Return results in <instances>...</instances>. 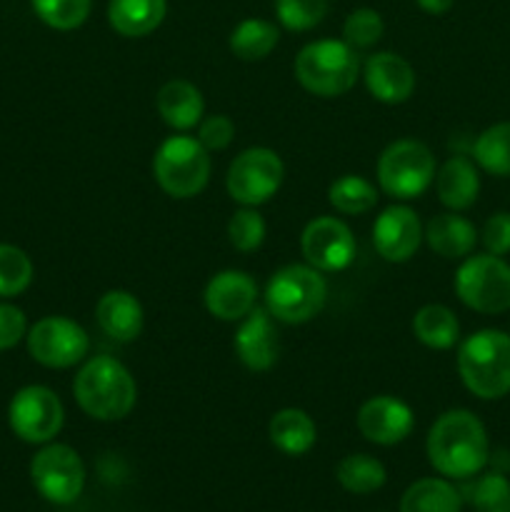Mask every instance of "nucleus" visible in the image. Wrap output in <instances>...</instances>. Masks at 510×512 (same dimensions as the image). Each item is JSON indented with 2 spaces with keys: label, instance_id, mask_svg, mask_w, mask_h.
Instances as JSON below:
<instances>
[{
  "label": "nucleus",
  "instance_id": "obj_6",
  "mask_svg": "<svg viewBox=\"0 0 510 512\" xmlns=\"http://www.w3.org/2000/svg\"><path fill=\"white\" fill-rule=\"evenodd\" d=\"M210 153L190 135H170L153 158V178L165 195L175 200L195 198L210 180Z\"/></svg>",
  "mask_w": 510,
  "mask_h": 512
},
{
  "label": "nucleus",
  "instance_id": "obj_40",
  "mask_svg": "<svg viewBox=\"0 0 510 512\" xmlns=\"http://www.w3.org/2000/svg\"><path fill=\"white\" fill-rule=\"evenodd\" d=\"M418 8L428 15H443L455 5V0H415Z\"/></svg>",
  "mask_w": 510,
  "mask_h": 512
},
{
  "label": "nucleus",
  "instance_id": "obj_25",
  "mask_svg": "<svg viewBox=\"0 0 510 512\" xmlns=\"http://www.w3.org/2000/svg\"><path fill=\"white\" fill-rule=\"evenodd\" d=\"M463 493L448 478H420L400 498V512H460Z\"/></svg>",
  "mask_w": 510,
  "mask_h": 512
},
{
  "label": "nucleus",
  "instance_id": "obj_21",
  "mask_svg": "<svg viewBox=\"0 0 510 512\" xmlns=\"http://www.w3.org/2000/svg\"><path fill=\"white\" fill-rule=\"evenodd\" d=\"M423 240L435 255L445 260H463L473 255L478 243V230L468 218L458 215L455 210L433 215L423 230Z\"/></svg>",
  "mask_w": 510,
  "mask_h": 512
},
{
  "label": "nucleus",
  "instance_id": "obj_17",
  "mask_svg": "<svg viewBox=\"0 0 510 512\" xmlns=\"http://www.w3.org/2000/svg\"><path fill=\"white\" fill-rule=\"evenodd\" d=\"M205 308L223 323H240L258 303V283L245 270H220L205 285Z\"/></svg>",
  "mask_w": 510,
  "mask_h": 512
},
{
  "label": "nucleus",
  "instance_id": "obj_3",
  "mask_svg": "<svg viewBox=\"0 0 510 512\" xmlns=\"http://www.w3.org/2000/svg\"><path fill=\"white\" fill-rule=\"evenodd\" d=\"M458 375L475 398H505L510 393V335L495 328L468 335L458 348Z\"/></svg>",
  "mask_w": 510,
  "mask_h": 512
},
{
  "label": "nucleus",
  "instance_id": "obj_24",
  "mask_svg": "<svg viewBox=\"0 0 510 512\" xmlns=\"http://www.w3.org/2000/svg\"><path fill=\"white\" fill-rule=\"evenodd\" d=\"M268 438L275 450L290 455V458H300L313 450L315 440H318V428L305 410L283 408L270 418Z\"/></svg>",
  "mask_w": 510,
  "mask_h": 512
},
{
  "label": "nucleus",
  "instance_id": "obj_29",
  "mask_svg": "<svg viewBox=\"0 0 510 512\" xmlns=\"http://www.w3.org/2000/svg\"><path fill=\"white\" fill-rule=\"evenodd\" d=\"M380 188L363 175H340L328 188V203L340 215H365L378 205Z\"/></svg>",
  "mask_w": 510,
  "mask_h": 512
},
{
  "label": "nucleus",
  "instance_id": "obj_9",
  "mask_svg": "<svg viewBox=\"0 0 510 512\" xmlns=\"http://www.w3.org/2000/svg\"><path fill=\"white\" fill-rule=\"evenodd\" d=\"M30 480L43 500L70 505L83 495L85 463L70 445L45 443L30 460Z\"/></svg>",
  "mask_w": 510,
  "mask_h": 512
},
{
  "label": "nucleus",
  "instance_id": "obj_22",
  "mask_svg": "<svg viewBox=\"0 0 510 512\" xmlns=\"http://www.w3.org/2000/svg\"><path fill=\"white\" fill-rule=\"evenodd\" d=\"M155 108L168 128L185 133L203 120L205 100L203 93L188 80H168L155 95Z\"/></svg>",
  "mask_w": 510,
  "mask_h": 512
},
{
  "label": "nucleus",
  "instance_id": "obj_26",
  "mask_svg": "<svg viewBox=\"0 0 510 512\" xmlns=\"http://www.w3.org/2000/svg\"><path fill=\"white\" fill-rule=\"evenodd\" d=\"M413 335L425 348L450 350L460 340V323L448 305L430 303L413 315Z\"/></svg>",
  "mask_w": 510,
  "mask_h": 512
},
{
  "label": "nucleus",
  "instance_id": "obj_10",
  "mask_svg": "<svg viewBox=\"0 0 510 512\" xmlns=\"http://www.w3.org/2000/svg\"><path fill=\"white\" fill-rule=\"evenodd\" d=\"M285 178V165L280 155L270 148H248L230 163L225 175L228 195L243 208H258L268 203L280 190Z\"/></svg>",
  "mask_w": 510,
  "mask_h": 512
},
{
  "label": "nucleus",
  "instance_id": "obj_20",
  "mask_svg": "<svg viewBox=\"0 0 510 512\" xmlns=\"http://www.w3.org/2000/svg\"><path fill=\"white\" fill-rule=\"evenodd\" d=\"M435 193L440 203L455 213L473 208L480 195V173L475 160L465 155H453L445 160L435 173Z\"/></svg>",
  "mask_w": 510,
  "mask_h": 512
},
{
  "label": "nucleus",
  "instance_id": "obj_16",
  "mask_svg": "<svg viewBox=\"0 0 510 512\" xmlns=\"http://www.w3.org/2000/svg\"><path fill=\"white\" fill-rule=\"evenodd\" d=\"M235 355L250 373H268L278 363L280 340L275 330V318L265 308L255 305L238 325L233 338Z\"/></svg>",
  "mask_w": 510,
  "mask_h": 512
},
{
  "label": "nucleus",
  "instance_id": "obj_19",
  "mask_svg": "<svg viewBox=\"0 0 510 512\" xmlns=\"http://www.w3.org/2000/svg\"><path fill=\"white\" fill-rule=\"evenodd\" d=\"M100 330L115 343H133L143 333V305L128 290H108L95 305Z\"/></svg>",
  "mask_w": 510,
  "mask_h": 512
},
{
  "label": "nucleus",
  "instance_id": "obj_38",
  "mask_svg": "<svg viewBox=\"0 0 510 512\" xmlns=\"http://www.w3.org/2000/svg\"><path fill=\"white\" fill-rule=\"evenodd\" d=\"M483 240L485 253L490 255H508L510 253V213H493L483 225Z\"/></svg>",
  "mask_w": 510,
  "mask_h": 512
},
{
  "label": "nucleus",
  "instance_id": "obj_36",
  "mask_svg": "<svg viewBox=\"0 0 510 512\" xmlns=\"http://www.w3.org/2000/svg\"><path fill=\"white\" fill-rule=\"evenodd\" d=\"M383 33L385 23L373 8H355L343 23V40L355 50L373 48L375 43H380Z\"/></svg>",
  "mask_w": 510,
  "mask_h": 512
},
{
  "label": "nucleus",
  "instance_id": "obj_2",
  "mask_svg": "<svg viewBox=\"0 0 510 512\" xmlns=\"http://www.w3.org/2000/svg\"><path fill=\"white\" fill-rule=\"evenodd\" d=\"M75 403L88 418L115 423L133 413L138 403V385L130 370L110 355L85 360L73 380Z\"/></svg>",
  "mask_w": 510,
  "mask_h": 512
},
{
  "label": "nucleus",
  "instance_id": "obj_39",
  "mask_svg": "<svg viewBox=\"0 0 510 512\" xmlns=\"http://www.w3.org/2000/svg\"><path fill=\"white\" fill-rule=\"evenodd\" d=\"M28 335V318L18 305L0 303V353L15 348Z\"/></svg>",
  "mask_w": 510,
  "mask_h": 512
},
{
  "label": "nucleus",
  "instance_id": "obj_23",
  "mask_svg": "<svg viewBox=\"0 0 510 512\" xmlns=\"http://www.w3.org/2000/svg\"><path fill=\"white\" fill-rule=\"evenodd\" d=\"M168 0H110L108 23L123 38H145L160 28Z\"/></svg>",
  "mask_w": 510,
  "mask_h": 512
},
{
  "label": "nucleus",
  "instance_id": "obj_33",
  "mask_svg": "<svg viewBox=\"0 0 510 512\" xmlns=\"http://www.w3.org/2000/svg\"><path fill=\"white\" fill-rule=\"evenodd\" d=\"M468 500L475 512H510V480L493 470L470 485Z\"/></svg>",
  "mask_w": 510,
  "mask_h": 512
},
{
  "label": "nucleus",
  "instance_id": "obj_27",
  "mask_svg": "<svg viewBox=\"0 0 510 512\" xmlns=\"http://www.w3.org/2000/svg\"><path fill=\"white\" fill-rule=\"evenodd\" d=\"M280 40V30L275 23L263 18H245L230 33L228 45L233 50L235 58L245 60V63H255V60H265L275 50Z\"/></svg>",
  "mask_w": 510,
  "mask_h": 512
},
{
  "label": "nucleus",
  "instance_id": "obj_28",
  "mask_svg": "<svg viewBox=\"0 0 510 512\" xmlns=\"http://www.w3.org/2000/svg\"><path fill=\"white\" fill-rule=\"evenodd\" d=\"M335 480L340 488L348 490L353 495H370L378 493L388 480L385 465L378 458L368 453H353L345 455L338 465H335Z\"/></svg>",
  "mask_w": 510,
  "mask_h": 512
},
{
  "label": "nucleus",
  "instance_id": "obj_37",
  "mask_svg": "<svg viewBox=\"0 0 510 512\" xmlns=\"http://www.w3.org/2000/svg\"><path fill=\"white\" fill-rule=\"evenodd\" d=\"M235 138V123L228 115H208L198 123V140L208 153L225 150Z\"/></svg>",
  "mask_w": 510,
  "mask_h": 512
},
{
  "label": "nucleus",
  "instance_id": "obj_31",
  "mask_svg": "<svg viewBox=\"0 0 510 512\" xmlns=\"http://www.w3.org/2000/svg\"><path fill=\"white\" fill-rule=\"evenodd\" d=\"M33 260L15 245L0 243V298H15L33 283Z\"/></svg>",
  "mask_w": 510,
  "mask_h": 512
},
{
  "label": "nucleus",
  "instance_id": "obj_35",
  "mask_svg": "<svg viewBox=\"0 0 510 512\" xmlns=\"http://www.w3.org/2000/svg\"><path fill=\"white\" fill-rule=\"evenodd\" d=\"M265 235L268 225L255 208L235 210L233 218L228 220V240L240 253H255L265 243Z\"/></svg>",
  "mask_w": 510,
  "mask_h": 512
},
{
  "label": "nucleus",
  "instance_id": "obj_8",
  "mask_svg": "<svg viewBox=\"0 0 510 512\" xmlns=\"http://www.w3.org/2000/svg\"><path fill=\"white\" fill-rule=\"evenodd\" d=\"M455 295L465 308L483 315L510 310V265L500 255H468L453 280Z\"/></svg>",
  "mask_w": 510,
  "mask_h": 512
},
{
  "label": "nucleus",
  "instance_id": "obj_32",
  "mask_svg": "<svg viewBox=\"0 0 510 512\" xmlns=\"http://www.w3.org/2000/svg\"><path fill=\"white\" fill-rule=\"evenodd\" d=\"M35 15L53 30H75L88 20L93 0H30Z\"/></svg>",
  "mask_w": 510,
  "mask_h": 512
},
{
  "label": "nucleus",
  "instance_id": "obj_4",
  "mask_svg": "<svg viewBox=\"0 0 510 512\" xmlns=\"http://www.w3.org/2000/svg\"><path fill=\"white\" fill-rule=\"evenodd\" d=\"M293 73L308 93L318 98H338L358 83V50L350 48L345 40H313L295 55Z\"/></svg>",
  "mask_w": 510,
  "mask_h": 512
},
{
  "label": "nucleus",
  "instance_id": "obj_12",
  "mask_svg": "<svg viewBox=\"0 0 510 512\" xmlns=\"http://www.w3.org/2000/svg\"><path fill=\"white\" fill-rule=\"evenodd\" d=\"M8 423L23 443H53L65 423L63 403L45 385H25L10 400Z\"/></svg>",
  "mask_w": 510,
  "mask_h": 512
},
{
  "label": "nucleus",
  "instance_id": "obj_13",
  "mask_svg": "<svg viewBox=\"0 0 510 512\" xmlns=\"http://www.w3.org/2000/svg\"><path fill=\"white\" fill-rule=\"evenodd\" d=\"M355 235L348 225L333 215H323L305 225L300 235V250L305 263L320 273H340L355 260Z\"/></svg>",
  "mask_w": 510,
  "mask_h": 512
},
{
  "label": "nucleus",
  "instance_id": "obj_30",
  "mask_svg": "<svg viewBox=\"0 0 510 512\" xmlns=\"http://www.w3.org/2000/svg\"><path fill=\"white\" fill-rule=\"evenodd\" d=\"M473 160L495 178H510V123L485 128L473 143Z\"/></svg>",
  "mask_w": 510,
  "mask_h": 512
},
{
  "label": "nucleus",
  "instance_id": "obj_11",
  "mask_svg": "<svg viewBox=\"0 0 510 512\" xmlns=\"http://www.w3.org/2000/svg\"><path fill=\"white\" fill-rule=\"evenodd\" d=\"M25 343L35 363L43 368L65 370L83 363L90 350V335L83 325L65 315H48L28 328Z\"/></svg>",
  "mask_w": 510,
  "mask_h": 512
},
{
  "label": "nucleus",
  "instance_id": "obj_15",
  "mask_svg": "<svg viewBox=\"0 0 510 512\" xmlns=\"http://www.w3.org/2000/svg\"><path fill=\"white\" fill-rule=\"evenodd\" d=\"M423 223L408 205H390L373 223V248L388 263H408L423 243Z\"/></svg>",
  "mask_w": 510,
  "mask_h": 512
},
{
  "label": "nucleus",
  "instance_id": "obj_34",
  "mask_svg": "<svg viewBox=\"0 0 510 512\" xmlns=\"http://www.w3.org/2000/svg\"><path fill=\"white\" fill-rule=\"evenodd\" d=\"M275 15L285 30L305 33L323 23L328 15V0H275Z\"/></svg>",
  "mask_w": 510,
  "mask_h": 512
},
{
  "label": "nucleus",
  "instance_id": "obj_7",
  "mask_svg": "<svg viewBox=\"0 0 510 512\" xmlns=\"http://www.w3.org/2000/svg\"><path fill=\"white\" fill-rule=\"evenodd\" d=\"M435 173H438V165H435L433 150L413 138L390 143L380 153L378 168H375L378 188L400 203L420 198L435 183Z\"/></svg>",
  "mask_w": 510,
  "mask_h": 512
},
{
  "label": "nucleus",
  "instance_id": "obj_1",
  "mask_svg": "<svg viewBox=\"0 0 510 512\" xmlns=\"http://www.w3.org/2000/svg\"><path fill=\"white\" fill-rule=\"evenodd\" d=\"M425 453L435 473L443 478L470 480L490 463L488 430L470 410H448L430 425Z\"/></svg>",
  "mask_w": 510,
  "mask_h": 512
},
{
  "label": "nucleus",
  "instance_id": "obj_18",
  "mask_svg": "<svg viewBox=\"0 0 510 512\" xmlns=\"http://www.w3.org/2000/svg\"><path fill=\"white\" fill-rule=\"evenodd\" d=\"M363 80L368 93L385 105H400L415 93L413 65L390 50H380L365 60Z\"/></svg>",
  "mask_w": 510,
  "mask_h": 512
},
{
  "label": "nucleus",
  "instance_id": "obj_5",
  "mask_svg": "<svg viewBox=\"0 0 510 512\" xmlns=\"http://www.w3.org/2000/svg\"><path fill=\"white\" fill-rule=\"evenodd\" d=\"M325 300V275L308 263L283 265L265 285V310L285 325H303L313 320L325 308Z\"/></svg>",
  "mask_w": 510,
  "mask_h": 512
},
{
  "label": "nucleus",
  "instance_id": "obj_14",
  "mask_svg": "<svg viewBox=\"0 0 510 512\" xmlns=\"http://www.w3.org/2000/svg\"><path fill=\"white\" fill-rule=\"evenodd\" d=\"M355 423L368 443L390 448L410 438L415 428V415L405 400L395 395H375L360 405Z\"/></svg>",
  "mask_w": 510,
  "mask_h": 512
}]
</instances>
